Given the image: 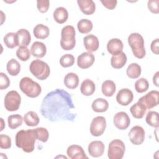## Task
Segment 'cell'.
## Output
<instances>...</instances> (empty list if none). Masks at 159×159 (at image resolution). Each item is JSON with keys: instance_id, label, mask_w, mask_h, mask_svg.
<instances>
[{"instance_id": "cell-1", "label": "cell", "mask_w": 159, "mask_h": 159, "mask_svg": "<svg viewBox=\"0 0 159 159\" xmlns=\"http://www.w3.org/2000/svg\"><path fill=\"white\" fill-rule=\"evenodd\" d=\"M71 96L62 89H56L47 94L40 107L41 114L48 120L74 121L76 114Z\"/></svg>"}, {"instance_id": "cell-2", "label": "cell", "mask_w": 159, "mask_h": 159, "mask_svg": "<svg viewBox=\"0 0 159 159\" xmlns=\"http://www.w3.org/2000/svg\"><path fill=\"white\" fill-rule=\"evenodd\" d=\"M36 139L35 129L20 130L17 132L15 137L16 145L26 153H30L34 150Z\"/></svg>"}, {"instance_id": "cell-3", "label": "cell", "mask_w": 159, "mask_h": 159, "mask_svg": "<svg viewBox=\"0 0 159 159\" xmlns=\"http://www.w3.org/2000/svg\"><path fill=\"white\" fill-rule=\"evenodd\" d=\"M127 40L134 55L137 58H143L146 54L143 37L139 33H132L128 37Z\"/></svg>"}, {"instance_id": "cell-4", "label": "cell", "mask_w": 159, "mask_h": 159, "mask_svg": "<svg viewBox=\"0 0 159 159\" xmlns=\"http://www.w3.org/2000/svg\"><path fill=\"white\" fill-rule=\"evenodd\" d=\"M19 88L23 93L32 98L38 97L42 92L41 86L29 77H24L20 80Z\"/></svg>"}, {"instance_id": "cell-5", "label": "cell", "mask_w": 159, "mask_h": 159, "mask_svg": "<svg viewBox=\"0 0 159 159\" xmlns=\"http://www.w3.org/2000/svg\"><path fill=\"white\" fill-rule=\"evenodd\" d=\"M76 32L72 25H66L61 29V47L65 50H72L76 45Z\"/></svg>"}, {"instance_id": "cell-6", "label": "cell", "mask_w": 159, "mask_h": 159, "mask_svg": "<svg viewBox=\"0 0 159 159\" xmlns=\"http://www.w3.org/2000/svg\"><path fill=\"white\" fill-rule=\"evenodd\" d=\"M29 70L39 80H46L50 73V69L48 65L46 62L39 59L34 60L30 63Z\"/></svg>"}, {"instance_id": "cell-7", "label": "cell", "mask_w": 159, "mask_h": 159, "mask_svg": "<svg viewBox=\"0 0 159 159\" xmlns=\"http://www.w3.org/2000/svg\"><path fill=\"white\" fill-rule=\"evenodd\" d=\"M125 150L124 143L119 139H114L109 144L107 150L108 158L110 159H121L124 157Z\"/></svg>"}, {"instance_id": "cell-8", "label": "cell", "mask_w": 159, "mask_h": 159, "mask_svg": "<svg viewBox=\"0 0 159 159\" xmlns=\"http://www.w3.org/2000/svg\"><path fill=\"white\" fill-rule=\"evenodd\" d=\"M21 102L20 94L16 91H10L5 96L4 107L8 111L13 112L19 109Z\"/></svg>"}, {"instance_id": "cell-9", "label": "cell", "mask_w": 159, "mask_h": 159, "mask_svg": "<svg viewBox=\"0 0 159 159\" xmlns=\"http://www.w3.org/2000/svg\"><path fill=\"white\" fill-rule=\"evenodd\" d=\"M106 128V120L103 116L94 117L90 125L91 134L94 137H99L103 134Z\"/></svg>"}, {"instance_id": "cell-10", "label": "cell", "mask_w": 159, "mask_h": 159, "mask_svg": "<svg viewBox=\"0 0 159 159\" xmlns=\"http://www.w3.org/2000/svg\"><path fill=\"white\" fill-rule=\"evenodd\" d=\"M138 101L143 104L147 109H152L159 103V92L157 90L151 91L141 97Z\"/></svg>"}, {"instance_id": "cell-11", "label": "cell", "mask_w": 159, "mask_h": 159, "mask_svg": "<svg viewBox=\"0 0 159 159\" xmlns=\"http://www.w3.org/2000/svg\"><path fill=\"white\" fill-rule=\"evenodd\" d=\"M128 135L132 144L141 145L145 140V130L141 126L135 125L130 129Z\"/></svg>"}, {"instance_id": "cell-12", "label": "cell", "mask_w": 159, "mask_h": 159, "mask_svg": "<svg viewBox=\"0 0 159 159\" xmlns=\"http://www.w3.org/2000/svg\"><path fill=\"white\" fill-rule=\"evenodd\" d=\"M114 125L119 130L127 129L130 124V119L128 114L124 112L120 111L117 112L113 119Z\"/></svg>"}, {"instance_id": "cell-13", "label": "cell", "mask_w": 159, "mask_h": 159, "mask_svg": "<svg viewBox=\"0 0 159 159\" xmlns=\"http://www.w3.org/2000/svg\"><path fill=\"white\" fill-rule=\"evenodd\" d=\"M94 61V55L91 52H83L78 57L77 65L81 69H87L93 65Z\"/></svg>"}, {"instance_id": "cell-14", "label": "cell", "mask_w": 159, "mask_h": 159, "mask_svg": "<svg viewBox=\"0 0 159 159\" xmlns=\"http://www.w3.org/2000/svg\"><path fill=\"white\" fill-rule=\"evenodd\" d=\"M133 99V93L128 88L121 89L116 95V101L121 106L129 105L132 102Z\"/></svg>"}, {"instance_id": "cell-15", "label": "cell", "mask_w": 159, "mask_h": 159, "mask_svg": "<svg viewBox=\"0 0 159 159\" xmlns=\"http://www.w3.org/2000/svg\"><path fill=\"white\" fill-rule=\"evenodd\" d=\"M104 144L100 140L92 141L88 147L89 154L95 158L101 157L104 152Z\"/></svg>"}, {"instance_id": "cell-16", "label": "cell", "mask_w": 159, "mask_h": 159, "mask_svg": "<svg viewBox=\"0 0 159 159\" xmlns=\"http://www.w3.org/2000/svg\"><path fill=\"white\" fill-rule=\"evenodd\" d=\"M68 157L71 159L88 158L83 148L78 145H71L66 150Z\"/></svg>"}, {"instance_id": "cell-17", "label": "cell", "mask_w": 159, "mask_h": 159, "mask_svg": "<svg viewBox=\"0 0 159 159\" xmlns=\"http://www.w3.org/2000/svg\"><path fill=\"white\" fill-rule=\"evenodd\" d=\"M16 40L17 46L27 47L31 41L30 32L25 29H20L16 32Z\"/></svg>"}, {"instance_id": "cell-18", "label": "cell", "mask_w": 159, "mask_h": 159, "mask_svg": "<svg viewBox=\"0 0 159 159\" xmlns=\"http://www.w3.org/2000/svg\"><path fill=\"white\" fill-rule=\"evenodd\" d=\"M83 43L85 48L89 52H96L99 46V42L96 36L89 34L83 38Z\"/></svg>"}, {"instance_id": "cell-19", "label": "cell", "mask_w": 159, "mask_h": 159, "mask_svg": "<svg viewBox=\"0 0 159 159\" xmlns=\"http://www.w3.org/2000/svg\"><path fill=\"white\" fill-rule=\"evenodd\" d=\"M124 45L121 40L117 38L111 39L107 43V50L112 55H117L122 52Z\"/></svg>"}, {"instance_id": "cell-20", "label": "cell", "mask_w": 159, "mask_h": 159, "mask_svg": "<svg viewBox=\"0 0 159 159\" xmlns=\"http://www.w3.org/2000/svg\"><path fill=\"white\" fill-rule=\"evenodd\" d=\"M77 3L81 12L86 15H91L95 12L96 5L93 0H78Z\"/></svg>"}, {"instance_id": "cell-21", "label": "cell", "mask_w": 159, "mask_h": 159, "mask_svg": "<svg viewBox=\"0 0 159 159\" xmlns=\"http://www.w3.org/2000/svg\"><path fill=\"white\" fill-rule=\"evenodd\" d=\"M30 52L35 57L42 58L46 55L47 47L43 43L36 41L32 43L30 48Z\"/></svg>"}, {"instance_id": "cell-22", "label": "cell", "mask_w": 159, "mask_h": 159, "mask_svg": "<svg viewBox=\"0 0 159 159\" xmlns=\"http://www.w3.org/2000/svg\"><path fill=\"white\" fill-rule=\"evenodd\" d=\"M127 60L125 53L123 52L112 55L111 58V65L115 69H120L122 68L126 63Z\"/></svg>"}, {"instance_id": "cell-23", "label": "cell", "mask_w": 159, "mask_h": 159, "mask_svg": "<svg viewBox=\"0 0 159 159\" xmlns=\"http://www.w3.org/2000/svg\"><path fill=\"white\" fill-rule=\"evenodd\" d=\"M147 109L143 104L137 101V102L135 103L130 107V111L134 118L142 119L145 114Z\"/></svg>"}, {"instance_id": "cell-24", "label": "cell", "mask_w": 159, "mask_h": 159, "mask_svg": "<svg viewBox=\"0 0 159 159\" xmlns=\"http://www.w3.org/2000/svg\"><path fill=\"white\" fill-rule=\"evenodd\" d=\"M54 20L58 24L65 23L68 17V12L66 8L63 7H58L55 9L53 13Z\"/></svg>"}, {"instance_id": "cell-25", "label": "cell", "mask_w": 159, "mask_h": 159, "mask_svg": "<svg viewBox=\"0 0 159 159\" xmlns=\"http://www.w3.org/2000/svg\"><path fill=\"white\" fill-rule=\"evenodd\" d=\"M95 90L96 86L92 80L89 79H86L81 83L80 91L83 95L86 96H91L94 93Z\"/></svg>"}, {"instance_id": "cell-26", "label": "cell", "mask_w": 159, "mask_h": 159, "mask_svg": "<svg viewBox=\"0 0 159 159\" xmlns=\"http://www.w3.org/2000/svg\"><path fill=\"white\" fill-rule=\"evenodd\" d=\"M63 81L66 87L73 89L76 88L79 84V78L76 73L71 72L66 75Z\"/></svg>"}, {"instance_id": "cell-27", "label": "cell", "mask_w": 159, "mask_h": 159, "mask_svg": "<svg viewBox=\"0 0 159 159\" xmlns=\"http://www.w3.org/2000/svg\"><path fill=\"white\" fill-rule=\"evenodd\" d=\"M91 107L96 112H104L108 109L109 103L104 98H97L93 101Z\"/></svg>"}, {"instance_id": "cell-28", "label": "cell", "mask_w": 159, "mask_h": 159, "mask_svg": "<svg viewBox=\"0 0 159 159\" xmlns=\"http://www.w3.org/2000/svg\"><path fill=\"white\" fill-rule=\"evenodd\" d=\"M33 33L37 39H45L48 37L50 30L47 26L42 24H39L34 28Z\"/></svg>"}, {"instance_id": "cell-29", "label": "cell", "mask_w": 159, "mask_h": 159, "mask_svg": "<svg viewBox=\"0 0 159 159\" xmlns=\"http://www.w3.org/2000/svg\"><path fill=\"white\" fill-rule=\"evenodd\" d=\"M116 86L115 83L112 80H106L101 86L102 94L107 97H111L116 92Z\"/></svg>"}, {"instance_id": "cell-30", "label": "cell", "mask_w": 159, "mask_h": 159, "mask_svg": "<svg viewBox=\"0 0 159 159\" xmlns=\"http://www.w3.org/2000/svg\"><path fill=\"white\" fill-rule=\"evenodd\" d=\"M24 121L27 126H37L40 121L37 114L34 111L27 112L24 116Z\"/></svg>"}, {"instance_id": "cell-31", "label": "cell", "mask_w": 159, "mask_h": 159, "mask_svg": "<svg viewBox=\"0 0 159 159\" xmlns=\"http://www.w3.org/2000/svg\"><path fill=\"white\" fill-rule=\"evenodd\" d=\"M141 72L142 69L140 66L136 63H130L126 70V74L127 76L132 79L139 78L141 75Z\"/></svg>"}, {"instance_id": "cell-32", "label": "cell", "mask_w": 159, "mask_h": 159, "mask_svg": "<svg viewBox=\"0 0 159 159\" xmlns=\"http://www.w3.org/2000/svg\"><path fill=\"white\" fill-rule=\"evenodd\" d=\"M6 69L8 73L11 76L17 75L20 71V65L14 58L11 59L6 65Z\"/></svg>"}, {"instance_id": "cell-33", "label": "cell", "mask_w": 159, "mask_h": 159, "mask_svg": "<svg viewBox=\"0 0 159 159\" xmlns=\"http://www.w3.org/2000/svg\"><path fill=\"white\" fill-rule=\"evenodd\" d=\"M92 22L88 19H82L77 24L78 31L81 34H88L93 29Z\"/></svg>"}, {"instance_id": "cell-34", "label": "cell", "mask_w": 159, "mask_h": 159, "mask_svg": "<svg viewBox=\"0 0 159 159\" xmlns=\"http://www.w3.org/2000/svg\"><path fill=\"white\" fill-rule=\"evenodd\" d=\"M24 119L20 114H13L8 116V126L11 129H16L20 127L23 122Z\"/></svg>"}, {"instance_id": "cell-35", "label": "cell", "mask_w": 159, "mask_h": 159, "mask_svg": "<svg viewBox=\"0 0 159 159\" xmlns=\"http://www.w3.org/2000/svg\"><path fill=\"white\" fill-rule=\"evenodd\" d=\"M145 121L150 126L158 128L159 126L158 113L156 111H149L146 116Z\"/></svg>"}, {"instance_id": "cell-36", "label": "cell", "mask_w": 159, "mask_h": 159, "mask_svg": "<svg viewBox=\"0 0 159 159\" xmlns=\"http://www.w3.org/2000/svg\"><path fill=\"white\" fill-rule=\"evenodd\" d=\"M4 43L9 48H13L17 46L16 40V33L9 32L6 34L3 39Z\"/></svg>"}, {"instance_id": "cell-37", "label": "cell", "mask_w": 159, "mask_h": 159, "mask_svg": "<svg viewBox=\"0 0 159 159\" xmlns=\"http://www.w3.org/2000/svg\"><path fill=\"white\" fill-rule=\"evenodd\" d=\"M134 86L135 89L137 93H142L148 90L149 88V83L146 78H140L135 81Z\"/></svg>"}, {"instance_id": "cell-38", "label": "cell", "mask_w": 159, "mask_h": 159, "mask_svg": "<svg viewBox=\"0 0 159 159\" xmlns=\"http://www.w3.org/2000/svg\"><path fill=\"white\" fill-rule=\"evenodd\" d=\"M31 52L27 47H19L16 51V56L21 61H27L30 57Z\"/></svg>"}, {"instance_id": "cell-39", "label": "cell", "mask_w": 159, "mask_h": 159, "mask_svg": "<svg viewBox=\"0 0 159 159\" xmlns=\"http://www.w3.org/2000/svg\"><path fill=\"white\" fill-rule=\"evenodd\" d=\"M75 63V57L71 54H65L60 59V64L62 67L67 68L73 65Z\"/></svg>"}, {"instance_id": "cell-40", "label": "cell", "mask_w": 159, "mask_h": 159, "mask_svg": "<svg viewBox=\"0 0 159 159\" xmlns=\"http://www.w3.org/2000/svg\"><path fill=\"white\" fill-rule=\"evenodd\" d=\"M36 135H37V139L45 143L46 142L49 137V133L47 129L43 127H37L35 129Z\"/></svg>"}, {"instance_id": "cell-41", "label": "cell", "mask_w": 159, "mask_h": 159, "mask_svg": "<svg viewBox=\"0 0 159 159\" xmlns=\"http://www.w3.org/2000/svg\"><path fill=\"white\" fill-rule=\"evenodd\" d=\"M11 147V139L9 136L4 134L0 135V147L2 149H9Z\"/></svg>"}, {"instance_id": "cell-42", "label": "cell", "mask_w": 159, "mask_h": 159, "mask_svg": "<svg viewBox=\"0 0 159 159\" xmlns=\"http://www.w3.org/2000/svg\"><path fill=\"white\" fill-rule=\"evenodd\" d=\"M50 6V1L48 0H38L37 1V7L41 13L47 12Z\"/></svg>"}, {"instance_id": "cell-43", "label": "cell", "mask_w": 159, "mask_h": 159, "mask_svg": "<svg viewBox=\"0 0 159 159\" xmlns=\"http://www.w3.org/2000/svg\"><path fill=\"white\" fill-rule=\"evenodd\" d=\"M149 11L153 14L159 13V0H150L147 2Z\"/></svg>"}, {"instance_id": "cell-44", "label": "cell", "mask_w": 159, "mask_h": 159, "mask_svg": "<svg viewBox=\"0 0 159 159\" xmlns=\"http://www.w3.org/2000/svg\"><path fill=\"white\" fill-rule=\"evenodd\" d=\"M0 89H5L7 88L10 85V80L8 76L4 73H0Z\"/></svg>"}, {"instance_id": "cell-45", "label": "cell", "mask_w": 159, "mask_h": 159, "mask_svg": "<svg viewBox=\"0 0 159 159\" xmlns=\"http://www.w3.org/2000/svg\"><path fill=\"white\" fill-rule=\"evenodd\" d=\"M101 2L104 7L110 10L114 9L116 7L117 3L116 0H101Z\"/></svg>"}, {"instance_id": "cell-46", "label": "cell", "mask_w": 159, "mask_h": 159, "mask_svg": "<svg viewBox=\"0 0 159 159\" xmlns=\"http://www.w3.org/2000/svg\"><path fill=\"white\" fill-rule=\"evenodd\" d=\"M158 45H159V39H156L153 40L150 45V49L151 51L156 55H158L159 53V48H158Z\"/></svg>"}, {"instance_id": "cell-47", "label": "cell", "mask_w": 159, "mask_h": 159, "mask_svg": "<svg viewBox=\"0 0 159 159\" xmlns=\"http://www.w3.org/2000/svg\"><path fill=\"white\" fill-rule=\"evenodd\" d=\"M158 79H159V72L157 71V72H156V73L153 76V83L157 87L159 86Z\"/></svg>"}, {"instance_id": "cell-48", "label": "cell", "mask_w": 159, "mask_h": 159, "mask_svg": "<svg viewBox=\"0 0 159 159\" xmlns=\"http://www.w3.org/2000/svg\"><path fill=\"white\" fill-rule=\"evenodd\" d=\"M1 129H0V131H2L3 129H4V127L5 126V124H4V120L2 118H1Z\"/></svg>"}]
</instances>
